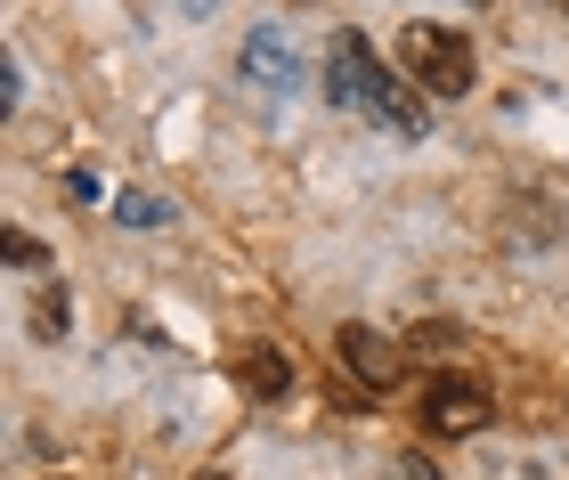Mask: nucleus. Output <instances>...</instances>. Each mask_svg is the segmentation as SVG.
Returning <instances> with one entry per match:
<instances>
[{"label":"nucleus","mask_w":569,"mask_h":480,"mask_svg":"<svg viewBox=\"0 0 569 480\" xmlns=\"http://www.w3.org/2000/svg\"><path fill=\"white\" fill-rule=\"evenodd\" d=\"M244 66H261V82H269V90H284V82H293V58H284V41H277V33L244 41Z\"/></svg>","instance_id":"obj_7"},{"label":"nucleus","mask_w":569,"mask_h":480,"mask_svg":"<svg viewBox=\"0 0 569 480\" xmlns=\"http://www.w3.org/2000/svg\"><path fill=\"white\" fill-rule=\"evenodd\" d=\"M561 9H569V0H561Z\"/></svg>","instance_id":"obj_14"},{"label":"nucleus","mask_w":569,"mask_h":480,"mask_svg":"<svg viewBox=\"0 0 569 480\" xmlns=\"http://www.w3.org/2000/svg\"><path fill=\"white\" fill-rule=\"evenodd\" d=\"M399 472H407V480H448V472H439V464L423 457V448H416V457H399Z\"/></svg>","instance_id":"obj_12"},{"label":"nucleus","mask_w":569,"mask_h":480,"mask_svg":"<svg viewBox=\"0 0 569 480\" xmlns=\"http://www.w3.org/2000/svg\"><path fill=\"white\" fill-rule=\"evenodd\" d=\"M488 416H497V399L472 374H431L423 383V432L431 440H472V432H488Z\"/></svg>","instance_id":"obj_2"},{"label":"nucleus","mask_w":569,"mask_h":480,"mask_svg":"<svg viewBox=\"0 0 569 480\" xmlns=\"http://www.w3.org/2000/svg\"><path fill=\"white\" fill-rule=\"evenodd\" d=\"M188 480H228V472H188Z\"/></svg>","instance_id":"obj_13"},{"label":"nucleus","mask_w":569,"mask_h":480,"mask_svg":"<svg viewBox=\"0 0 569 480\" xmlns=\"http://www.w3.org/2000/svg\"><path fill=\"white\" fill-rule=\"evenodd\" d=\"M9 261H17V269H49V252L24 237V229H9Z\"/></svg>","instance_id":"obj_10"},{"label":"nucleus","mask_w":569,"mask_h":480,"mask_svg":"<svg viewBox=\"0 0 569 480\" xmlns=\"http://www.w3.org/2000/svg\"><path fill=\"white\" fill-rule=\"evenodd\" d=\"M114 212H122V220H163V204H154V196H122Z\"/></svg>","instance_id":"obj_11"},{"label":"nucleus","mask_w":569,"mask_h":480,"mask_svg":"<svg viewBox=\"0 0 569 480\" xmlns=\"http://www.w3.org/2000/svg\"><path fill=\"white\" fill-rule=\"evenodd\" d=\"M399 66L416 73V82H423L431 98H463V90L480 82L472 41L448 33V24H407V33H399Z\"/></svg>","instance_id":"obj_1"},{"label":"nucleus","mask_w":569,"mask_h":480,"mask_svg":"<svg viewBox=\"0 0 569 480\" xmlns=\"http://www.w3.org/2000/svg\"><path fill=\"white\" fill-rule=\"evenodd\" d=\"M367 114H375V122H391L399 139H431V107H423V98H416V90L399 82V73H382V82H375Z\"/></svg>","instance_id":"obj_5"},{"label":"nucleus","mask_w":569,"mask_h":480,"mask_svg":"<svg viewBox=\"0 0 569 480\" xmlns=\"http://www.w3.org/2000/svg\"><path fill=\"white\" fill-rule=\"evenodd\" d=\"M244 391H252V399H284V391H293V367H284V350H269V342L244 350Z\"/></svg>","instance_id":"obj_6"},{"label":"nucleus","mask_w":569,"mask_h":480,"mask_svg":"<svg viewBox=\"0 0 569 480\" xmlns=\"http://www.w3.org/2000/svg\"><path fill=\"white\" fill-rule=\"evenodd\" d=\"M333 342H342V367L358 374V383H367V391H391L399 383V374H407V350L391 342V334H375V326H342V334H333Z\"/></svg>","instance_id":"obj_3"},{"label":"nucleus","mask_w":569,"mask_h":480,"mask_svg":"<svg viewBox=\"0 0 569 480\" xmlns=\"http://www.w3.org/2000/svg\"><path fill=\"white\" fill-rule=\"evenodd\" d=\"M66 318H73L66 286H41V301H33V334H41V342H58V334H66Z\"/></svg>","instance_id":"obj_9"},{"label":"nucleus","mask_w":569,"mask_h":480,"mask_svg":"<svg viewBox=\"0 0 569 480\" xmlns=\"http://www.w3.org/2000/svg\"><path fill=\"white\" fill-rule=\"evenodd\" d=\"M375 82H382V66H375L367 33H333V49H326V90L342 98V107H358V114H367Z\"/></svg>","instance_id":"obj_4"},{"label":"nucleus","mask_w":569,"mask_h":480,"mask_svg":"<svg viewBox=\"0 0 569 480\" xmlns=\"http://www.w3.org/2000/svg\"><path fill=\"white\" fill-rule=\"evenodd\" d=\"M456 342H463V326H448V318H423L416 334H407V350H416V359H448Z\"/></svg>","instance_id":"obj_8"}]
</instances>
